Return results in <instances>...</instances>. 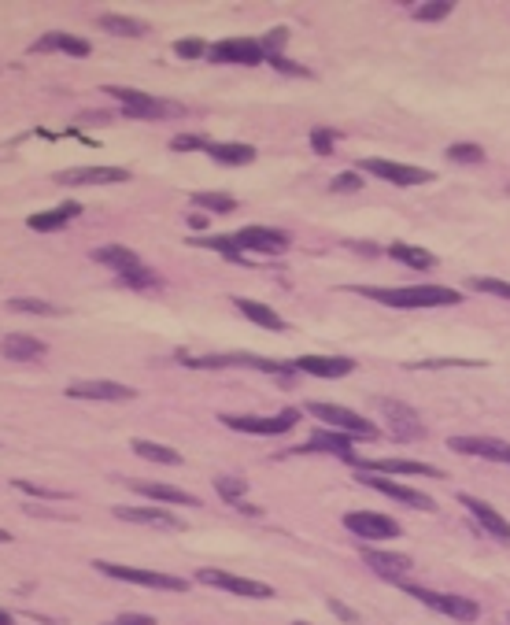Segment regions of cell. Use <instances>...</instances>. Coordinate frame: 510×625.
I'll return each mask as SVG.
<instances>
[{
    "label": "cell",
    "instance_id": "cell-38",
    "mask_svg": "<svg viewBox=\"0 0 510 625\" xmlns=\"http://www.w3.org/2000/svg\"><path fill=\"white\" fill-rule=\"evenodd\" d=\"M452 0H430V4H418L415 8V19H422V23H440V19L452 15Z\"/></svg>",
    "mask_w": 510,
    "mask_h": 625
},
{
    "label": "cell",
    "instance_id": "cell-49",
    "mask_svg": "<svg viewBox=\"0 0 510 625\" xmlns=\"http://www.w3.org/2000/svg\"><path fill=\"white\" fill-rule=\"evenodd\" d=\"M330 611H333L337 618H344V621H348V625H355V621H359V618H355V611H348V607H344L340 599H330Z\"/></svg>",
    "mask_w": 510,
    "mask_h": 625
},
{
    "label": "cell",
    "instance_id": "cell-48",
    "mask_svg": "<svg viewBox=\"0 0 510 625\" xmlns=\"http://www.w3.org/2000/svg\"><path fill=\"white\" fill-rule=\"evenodd\" d=\"M418 367H477V359H422Z\"/></svg>",
    "mask_w": 510,
    "mask_h": 625
},
{
    "label": "cell",
    "instance_id": "cell-24",
    "mask_svg": "<svg viewBox=\"0 0 510 625\" xmlns=\"http://www.w3.org/2000/svg\"><path fill=\"white\" fill-rule=\"evenodd\" d=\"M78 215H81V207H78V204H59V207H52V212H37V215H30L27 226H30V230H37V234H52V230H64V226L74 222Z\"/></svg>",
    "mask_w": 510,
    "mask_h": 625
},
{
    "label": "cell",
    "instance_id": "cell-31",
    "mask_svg": "<svg viewBox=\"0 0 510 625\" xmlns=\"http://www.w3.org/2000/svg\"><path fill=\"white\" fill-rule=\"evenodd\" d=\"M389 256L400 259V263H407V266H418V270L437 266V256H433V252H425V248H418V244H407V241H392V244H389Z\"/></svg>",
    "mask_w": 510,
    "mask_h": 625
},
{
    "label": "cell",
    "instance_id": "cell-8",
    "mask_svg": "<svg viewBox=\"0 0 510 625\" xmlns=\"http://www.w3.org/2000/svg\"><path fill=\"white\" fill-rule=\"evenodd\" d=\"M344 529L355 533L359 540H392L400 536V522L377 511H348L344 514Z\"/></svg>",
    "mask_w": 510,
    "mask_h": 625
},
{
    "label": "cell",
    "instance_id": "cell-52",
    "mask_svg": "<svg viewBox=\"0 0 510 625\" xmlns=\"http://www.w3.org/2000/svg\"><path fill=\"white\" fill-rule=\"evenodd\" d=\"M8 540H11V533H8V529H0V544H8Z\"/></svg>",
    "mask_w": 510,
    "mask_h": 625
},
{
    "label": "cell",
    "instance_id": "cell-6",
    "mask_svg": "<svg viewBox=\"0 0 510 625\" xmlns=\"http://www.w3.org/2000/svg\"><path fill=\"white\" fill-rule=\"evenodd\" d=\"M104 93H111L122 112H126L130 119H159V115H181L178 104H163L156 100L152 93H141V89H122V86H108Z\"/></svg>",
    "mask_w": 510,
    "mask_h": 625
},
{
    "label": "cell",
    "instance_id": "cell-20",
    "mask_svg": "<svg viewBox=\"0 0 510 625\" xmlns=\"http://www.w3.org/2000/svg\"><path fill=\"white\" fill-rule=\"evenodd\" d=\"M293 367L300 374H311V378H344V374L355 370V359H348V356H300V359H293Z\"/></svg>",
    "mask_w": 510,
    "mask_h": 625
},
{
    "label": "cell",
    "instance_id": "cell-10",
    "mask_svg": "<svg viewBox=\"0 0 510 625\" xmlns=\"http://www.w3.org/2000/svg\"><path fill=\"white\" fill-rule=\"evenodd\" d=\"M359 482H362V485H370V489H374V492H381V496L396 499V504H403V507H415V511H437L433 496H425V492H418V489H411V485H400V482H392V477L362 474Z\"/></svg>",
    "mask_w": 510,
    "mask_h": 625
},
{
    "label": "cell",
    "instance_id": "cell-34",
    "mask_svg": "<svg viewBox=\"0 0 510 625\" xmlns=\"http://www.w3.org/2000/svg\"><path fill=\"white\" fill-rule=\"evenodd\" d=\"M118 282H122V285H130V289H152V285H159L156 270H148L145 263H137V266H130V270H122Z\"/></svg>",
    "mask_w": 510,
    "mask_h": 625
},
{
    "label": "cell",
    "instance_id": "cell-29",
    "mask_svg": "<svg viewBox=\"0 0 510 625\" xmlns=\"http://www.w3.org/2000/svg\"><path fill=\"white\" fill-rule=\"evenodd\" d=\"M208 156L215 163H226V166H244L255 159V149L252 144H226V141H211L208 144Z\"/></svg>",
    "mask_w": 510,
    "mask_h": 625
},
{
    "label": "cell",
    "instance_id": "cell-43",
    "mask_svg": "<svg viewBox=\"0 0 510 625\" xmlns=\"http://www.w3.org/2000/svg\"><path fill=\"white\" fill-rule=\"evenodd\" d=\"M285 41H289V30H285V27H278V30H270L267 37H263V41H259V45H263V52H270V56H278V52L285 49Z\"/></svg>",
    "mask_w": 510,
    "mask_h": 625
},
{
    "label": "cell",
    "instance_id": "cell-41",
    "mask_svg": "<svg viewBox=\"0 0 510 625\" xmlns=\"http://www.w3.org/2000/svg\"><path fill=\"white\" fill-rule=\"evenodd\" d=\"M174 52L181 59H200V56H208V45H203L200 37H181V41H174Z\"/></svg>",
    "mask_w": 510,
    "mask_h": 625
},
{
    "label": "cell",
    "instance_id": "cell-26",
    "mask_svg": "<svg viewBox=\"0 0 510 625\" xmlns=\"http://www.w3.org/2000/svg\"><path fill=\"white\" fill-rule=\"evenodd\" d=\"M233 300V307L240 311L244 319H252L255 326H263V329H274V333H281L285 329V319L278 315L274 307H267V304H259V300H248V297H230Z\"/></svg>",
    "mask_w": 510,
    "mask_h": 625
},
{
    "label": "cell",
    "instance_id": "cell-35",
    "mask_svg": "<svg viewBox=\"0 0 510 625\" xmlns=\"http://www.w3.org/2000/svg\"><path fill=\"white\" fill-rule=\"evenodd\" d=\"M8 307L11 311H27V315H49V319H56V315H64L56 304H49V300H30V297H15V300H8Z\"/></svg>",
    "mask_w": 510,
    "mask_h": 625
},
{
    "label": "cell",
    "instance_id": "cell-28",
    "mask_svg": "<svg viewBox=\"0 0 510 625\" xmlns=\"http://www.w3.org/2000/svg\"><path fill=\"white\" fill-rule=\"evenodd\" d=\"M93 259L104 263V266H111V270H118V274L141 263L137 252H133V248H126V244H100V248H93Z\"/></svg>",
    "mask_w": 510,
    "mask_h": 625
},
{
    "label": "cell",
    "instance_id": "cell-13",
    "mask_svg": "<svg viewBox=\"0 0 510 625\" xmlns=\"http://www.w3.org/2000/svg\"><path fill=\"white\" fill-rule=\"evenodd\" d=\"M381 414L389 419V429L396 441H418V436H425V426L418 419V411L411 404H403V400H377Z\"/></svg>",
    "mask_w": 510,
    "mask_h": 625
},
{
    "label": "cell",
    "instance_id": "cell-14",
    "mask_svg": "<svg viewBox=\"0 0 510 625\" xmlns=\"http://www.w3.org/2000/svg\"><path fill=\"white\" fill-rule=\"evenodd\" d=\"M240 252H263V256H278L289 248V234L270 230V226H244L240 234H233Z\"/></svg>",
    "mask_w": 510,
    "mask_h": 625
},
{
    "label": "cell",
    "instance_id": "cell-32",
    "mask_svg": "<svg viewBox=\"0 0 510 625\" xmlns=\"http://www.w3.org/2000/svg\"><path fill=\"white\" fill-rule=\"evenodd\" d=\"M100 30L118 34V37H141L148 27L141 23V19H130V15H100Z\"/></svg>",
    "mask_w": 510,
    "mask_h": 625
},
{
    "label": "cell",
    "instance_id": "cell-39",
    "mask_svg": "<svg viewBox=\"0 0 510 625\" xmlns=\"http://www.w3.org/2000/svg\"><path fill=\"white\" fill-rule=\"evenodd\" d=\"M447 159L452 163H481L484 149L481 144H447Z\"/></svg>",
    "mask_w": 510,
    "mask_h": 625
},
{
    "label": "cell",
    "instance_id": "cell-46",
    "mask_svg": "<svg viewBox=\"0 0 510 625\" xmlns=\"http://www.w3.org/2000/svg\"><path fill=\"white\" fill-rule=\"evenodd\" d=\"M19 492H27V496H37V499H67V492H56V489H41L34 482H15Z\"/></svg>",
    "mask_w": 510,
    "mask_h": 625
},
{
    "label": "cell",
    "instance_id": "cell-33",
    "mask_svg": "<svg viewBox=\"0 0 510 625\" xmlns=\"http://www.w3.org/2000/svg\"><path fill=\"white\" fill-rule=\"evenodd\" d=\"M193 204L203 207V212H215V215L237 212V200H233L230 193H193Z\"/></svg>",
    "mask_w": 510,
    "mask_h": 625
},
{
    "label": "cell",
    "instance_id": "cell-17",
    "mask_svg": "<svg viewBox=\"0 0 510 625\" xmlns=\"http://www.w3.org/2000/svg\"><path fill=\"white\" fill-rule=\"evenodd\" d=\"M118 522H133V526H152V529H186L178 514H171L167 507H115L111 511Z\"/></svg>",
    "mask_w": 510,
    "mask_h": 625
},
{
    "label": "cell",
    "instance_id": "cell-22",
    "mask_svg": "<svg viewBox=\"0 0 510 625\" xmlns=\"http://www.w3.org/2000/svg\"><path fill=\"white\" fill-rule=\"evenodd\" d=\"M133 489L141 496L156 499V504H178V507H200V499L186 489H174V485H163V482H133Z\"/></svg>",
    "mask_w": 510,
    "mask_h": 625
},
{
    "label": "cell",
    "instance_id": "cell-40",
    "mask_svg": "<svg viewBox=\"0 0 510 625\" xmlns=\"http://www.w3.org/2000/svg\"><path fill=\"white\" fill-rule=\"evenodd\" d=\"M470 289H477V293H492V297L510 300V282H499V278H470Z\"/></svg>",
    "mask_w": 510,
    "mask_h": 625
},
{
    "label": "cell",
    "instance_id": "cell-9",
    "mask_svg": "<svg viewBox=\"0 0 510 625\" xmlns=\"http://www.w3.org/2000/svg\"><path fill=\"white\" fill-rule=\"evenodd\" d=\"M359 171L374 174L381 181H392V185H425L437 178L433 171H425V166H407V163H392V159H362Z\"/></svg>",
    "mask_w": 510,
    "mask_h": 625
},
{
    "label": "cell",
    "instance_id": "cell-2",
    "mask_svg": "<svg viewBox=\"0 0 510 625\" xmlns=\"http://www.w3.org/2000/svg\"><path fill=\"white\" fill-rule=\"evenodd\" d=\"M93 567L104 574V577H115V581H126V585H145V589H159V592H186L189 581L186 577H174V574H163V570H145V567H118V562H104L96 559Z\"/></svg>",
    "mask_w": 510,
    "mask_h": 625
},
{
    "label": "cell",
    "instance_id": "cell-23",
    "mask_svg": "<svg viewBox=\"0 0 510 625\" xmlns=\"http://www.w3.org/2000/svg\"><path fill=\"white\" fill-rule=\"evenodd\" d=\"M34 52H67V56H89L93 52V45L86 37H78V34H64V30H52V34H45L34 45Z\"/></svg>",
    "mask_w": 510,
    "mask_h": 625
},
{
    "label": "cell",
    "instance_id": "cell-45",
    "mask_svg": "<svg viewBox=\"0 0 510 625\" xmlns=\"http://www.w3.org/2000/svg\"><path fill=\"white\" fill-rule=\"evenodd\" d=\"M359 189H362V174H355V171L333 178V193H359Z\"/></svg>",
    "mask_w": 510,
    "mask_h": 625
},
{
    "label": "cell",
    "instance_id": "cell-47",
    "mask_svg": "<svg viewBox=\"0 0 510 625\" xmlns=\"http://www.w3.org/2000/svg\"><path fill=\"white\" fill-rule=\"evenodd\" d=\"M108 625H156V618H152V614H118V618L108 621Z\"/></svg>",
    "mask_w": 510,
    "mask_h": 625
},
{
    "label": "cell",
    "instance_id": "cell-30",
    "mask_svg": "<svg viewBox=\"0 0 510 625\" xmlns=\"http://www.w3.org/2000/svg\"><path fill=\"white\" fill-rule=\"evenodd\" d=\"M130 448L141 455V459L159 463V467H178V463H181V451H174V448H167V444H156V441H145V436H137Z\"/></svg>",
    "mask_w": 510,
    "mask_h": 625
},
{
    "label": "cell",
    "instance_id": "cell-18",
    "mask_svg": "<svg viewBox=\"0 0 510 625\" xmlns=\"http://www.w3.org/2000/svg\"><path fill=\"white\" fill-rule=\"evenodd\" d=\"M355 467L362 474H407V477H440L437 467L430 463H418V459H359L355 455Z\"/></svg>",
    "mask_w": 510,
    "mask_h": 625
},
{
    "label": "cell",
    "instance_id": "cell-42",
    "mask_svg": "<svg viewBox=\"0 0 510 625\" xmlns=\"http://www.w3.org/2000/svg\"><path fill=\"white\" fill-rule=\"evenodd\" d=\"M208 137H196V134H178L174 141H171V149L174 152H189V149H203V152H208Z\"/></svg>",
    "mask_w": 510,
    "mask_h": 625
},
{
    "label": "cell",
    "instance_id": "cell-44",
    "mask_svg": "<svg viewBox=\"0 0 510 625\" xmlns=\"http://www.w3.org/2000/svg\"><path fill=\"white\" fill-rule=\"evenodd\" d=\"M311 149H315L318 156H330V152H333V130H325V127L311 130Z\"/></svg>",
    "mask_w": 510,
    "mask_h": 625
},
{
    "label": "cell",
    "instance_id": "cell-51",
    "mask_svg": "<svg viewBox=\"0 0 510 625\" xmlns=\"http://www.w3.org/2000/svg\"><path fill=\"white\" fill-rule=\"evenodd\" d=\"M0 625H15V614H11V611H4V607H0Z\"/></svg>",
    "mask_w": 510,
    "mask_h": 625
},
{
    "label": "cell",
    "instance_id": "cell-16",
    "mask_svg": "<svg viewBox=\"0 0 510 625\" xmlns=\"http://www.w3.org/2000/svg\"><path fill=\"white\" fill-rule=\"evenodd\" d=\"M59 185H118L130 181L126 166H71V171L56 174Z\"/></svg>",
    "mask_w": 510,
    "mask_h": 625
},
{
    "label": "cell",
    "instance_id": "cell-19",
    "mask_svg": "<svg viewBox=\"0 0 510 625\" xmlns=\"http://www.w3.org/2000/svg\"><path fill=\"white\" fill-rule=\"evenodd\" d=\"M67 396L74 400H111V404H122V400H133V389L130 385H118V382H74L67 385Z\"/></svg>",
    "mask_w": 510,
    "mask_h": 625
},
{
    "label": "cell",
    "instance_id": "cell-27",
    "mask_svg": "<svg viewBox=\"0 0 510 625\" xmlns=\"http://www.w3.org/2000/svg\"><path fill=\"white\" fill-rule=\"evenodd\" d=\"M303 451H330V455H340V459H348L355 463V451H352V436H344V433H330V429H318L311 436V444L303 448Z\"/></svg>",
    "mask_w": 510,
    "mask_h": 625
},
{
    "label": "cell",
    "instance_id": "cell-50",
    "mask_svg": "<svg viewBox=\"0 0 510 625\" xmlns=\"http://www.w3.org/2000/svg\"><path fill=\"white\" fill-rule=\"evenodd\" d=\"M270 64H274L278 71H285V74H308L303 67H293V64H289V59H285V56H270Z\"/></svg>",
    "mask_w": 510,
    "mask_h": 625
},
{
    "label": "cell",
    "instance_id": "cell-11",
    "mask_svg": "<svg viewBox=\"0 0 510 625\" xmlns=\"http://www.w3.org/2000/svg\"><path fill=\"white\" fill-rule=\"evenodd\" d=\"M459 504L470 511V518L484 529V536H492V540H499V544L510 548V522H506V518H503L492 504H484V499H477V496H470V492H462Z\"/></svg>",
    "mask_w": 510,
    "mask_h": 625
},
{
    "label": "cell",
    "instance_id": "cell-7",
    "mask_svg": "<svg viewBox=\"0 0 510 625\" xmlns=\"http://www.w3.org/2000/svg\"><path fill=\"white\" fill-rule=\"evenodd\" d=\"M208 59L211 64H244V67H255L267 59V52H263L259 41L252 37H226V41H218V45L208 49Z\"/></svg>",
    "mask_w": 510,
    "mask_h": 625
},
{
    "label": "cell",
    "instance_id": "cell-3",
    "mask_svg": "<svg viewBox=\"0 0 510 625\" xmlns=\"http://www.w3.org/2000/svg\"><path fill=\"white\" fill-rule=\"evenodd\" d=\"M407 596H415L418 603H425L430 611L452 618V621H477L481 618V607L470 599V596H455V592H433V589H422V585H407V581H400Z\"/></svg>",
    "mask_w": 510,
    "mask_h": 625
},
{
    "label": "cell",
    "instance_id": "cell-1",
    "mask_svg": "<svg viewBox=\"0 0 510 625\" xmlns=\"http://www.w3.org/2000/svg\"><path fill=\"white\" fill-rule=\"evenodd\" d=\"M348 293H359L366 300H377L384 307H455L462 300L459 289H447V285H407V289L348 285Z\"/></svg>",
    "mask_w": 510,
    "mask_h": 625
},
{
    "label": "cell",
    "instance_id": "cell-5",
    "mask_svg": "<svg viewBox=\"0 0 510 625\" xmlns=\"http://www.w3.org/2000/svg\"><path fill=\"white\" fill-rule=\"evenodd\" d=\"M300 422L296 407H285L281 414H222V426H230L237 433H255V436H278L289 433Z\"/></svg>",
    "mask_w": 510,
    "mask_h": 625
},
{
    "label": "cell",
    "instance_id": "cell-12",
    "mask_svg": "<svg viewBox=\"0 0 510 625\" xmlns=\"http://www.w3.org/2000/svg\"><path fill=\"white\" fill-rule=\"evenodd\" d=\"M196 581L203 585H215V589H226L233 596H248V599H274V589L263 585V581H252V577H237V574H226V570H200Z\"/></svg>",
    "mask_w": 510,
    "mask_h": 625
},
{
    "label": "cell",
    "instance_id": "cell-21",
    "mask_svg": "<svg viewBox=\"0 0 510 625\" xmlns=\"http://www.w3.org/2000/svg\"><path fill=\"white\" fill-rule=\"evenodd\" d=\"M362 562L370 567L374 574L389 577V581H403L407 574H411V555H392V552H374V548H362Z\"/></svg>",
    "mask_w": 510,
    "mask_h": 625
},
{
    "label": "cell",
    "instance_id": "cell-25",
    "mask_svg": "<svg viewBox=\"0 0 510 625\" xmlns=\"http://www.w3.org/2000/svg\"><path fill=\"white\" fill-rule=\"evenodd\" d=\"M0 351H4L8 359H41L49 351V344L45 341H37V337H30V333H8L4 341H0Z\"/></svg>",
    "mask_w": 510,
    "mask_h": 625
},
{
    "label": "cell",
    "instance_id": "cell-36",
    "mask_svg": "<svg viewBox=\"0 0 510 625\" xmlns=\"http://www.w3.org/2000/svg\"><path fill=\"white\" fill-rule=\"evenodd\" d=\"M215 492L222 496V499H230V504H240L244 499V492H248V482L244 477H215Z\"/></svg>",
    "mask_w": 510,
    "mask_h": 625
},
{
    "label": "cell",
    "instance_id": "cell-4",
    "mask_svg": "<svg viewBox=\"0 0 510 625\" xmlns=\"http://www.w3.org/2000/svg\"><path fill=\"white\" fill-rule=\"evenodd\" d=\"M308 414L311 419H318L325 429H337L344 436H362V441H374L377 436V426L370 419H362V414H355L352 407H340V404H308Z\"/></svg>",
    "mask_w": 510,
    "mask_h": 625
},
{
    "label": "cell",
    "instance_id": "cell-15",
    "mask_svg": "<svg viewBox=\"0 0 510 625\" xmlns=\"http://www.w3.org/2000/svg\"><path fill=\"white\" fill-rule=\"evenodd\" d=\"M447 448H455L459 455H477V459L510 467V444H506V441H496V436H452V441H447Z\"/></svg>",
    "mask_w": 510,
    "mask_h": 625
},
{
    "label": "cell",
    "instance_id": "cell-37",
    "mask_svg": "<svg viewBox=\"0 0 510 625\" xmlns=\"http://www.w3.org/2000/svg\"><path fill=\"white\" fill-rule=\"evenodd\" d=\"M193 244H196V248H211V252H222L226 259H244V252L237 248L233 237H196Z\"/></svg>",
    "mask_w": 510,
    "mask_h": 625
}]
</instances>
